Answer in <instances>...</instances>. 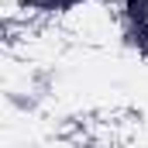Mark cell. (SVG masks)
<instances>
[{
	"mask_svg": "<svg viewBox=\"0 0 148 148\" xmlns=\"http://www.w3.org/2000/svg\"><path fill=\"white\" fill-rule=\"evenodd\" d=\"M114 21L121 45L148 62V0H114Z\"/></svg>",
	"mask_w": 148,
	"mask_h": 148,
	"instance_id": "obj_1",
	"label": "cell"
},
{
	"mask_svg": "<svg viewBox=\"0 0 148 148\" xmlns=\"http://www.w3.org/2000/svg\"><path fill=\"white\" fill-rule=\"evenodd\" d=\"M93 0H14V10L24 17H66Z\"/></svg>",
	"mask_w": 148,
	"mask_h": 148,
	"instance_id": "obj_2",
	"label": "cell"
},
{
	"mask_svg": "<svg viewBox=\"0 0 148 148\" xmlns=\"http://www.w3.org/2000/svg\"><path fill=\"white\" fill-rule=\"evenodd\" d=\"M3 100H7V107L17 114V117H35V114L45 110V103H41L35 93L28 90V83H24V79H21V83H10V86L3 90Z\"/></svg>",
	"mask_w": 148,
	"mask_h": 148,
	"instance_id": "obj_3",
	"label": "cell"
},
{
	"mask_svg": "<svg viewBox=\"0 0 148 148\" xmlns=\"http://www.w3.org/2000/svg\"><path fill=\"white\" fill-rule=\"evenodd\" d=\"M24 83H28V90L35 93L41 103H52L55 100V90H59V69L38 66V69H31V73L24 76Z\"/></svg>",
	"mask_w": 148,
	"mask_h": 148,
	"instance_id": "obj_4",
	"label": "cell"
}]
</instances>
